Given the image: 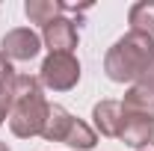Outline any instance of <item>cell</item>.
Here are the masks:
<instances>
[{
  "label": "cell",
  "instance_id": "30bf717a",
  "mask_svg": "<svg viewBox=\"0 0 154 151\" xmlns=\"http://www.w3.org/2000/svg\"><path fill=\"white\" fill-rule=\"evenodd\" d=\"M71 122H74V116L68 113L65 107L51 104V110H48V122H45L42 136H45L48 142H62V139H65V133H68V128H71Z\"/></svg>",
  "mask_w": 154,
  "mask_h": 151
},
{
  "label": "cell",
  "instance_id": "277c9868",
  "mask_svg": "<svg viewBox=\"0 0 154 151\" xmlns=\"http://www.w3.org/2000/svg\"><path fill=\"white\" fill-rule=\"evenodd\" d=\"M38 51H42V36L33 33L30 27H15L0 39V54H6V59H15V62L36 59Z\"/></svg>",
  "mask_w": 154,
  "mask_h": 151
},
{
  "label": "cell",
  "instance_id": "4fadbf2b",
  "mask_svg": "<svg viewBox=\"0 0 154 151\" xmlns=\"http://www.w3.org/2000/svg\"><path fill=\"white\" fill-rule=\"evenodd\" d=\"M12 80H15L12 59H6V54H0V92H9L12 89Z\"/></svg>",
  "mask_w": 154,
  "mask_h": 151
},
{
  "label": "cell",
  "instance_id": "52a82bcc",
  "mask_svg": "<svg viewBox=\"0 0 154 151\" xmlns=\"http://www.w3.org/2000/svg\"><path fill=\"white\" fill-rule=\"evenodd\" d=\"M122 110H125V113H136V116L154 119V80L151 77H142L139 83H134V86L125 92Z\"/></svg>",
  "mask_w": 154,
  "mask_h": 151
},
{
  "label": "cell",
  "instance_id": "3957f363",
  "mask_svg": "<svg viewBox=\"0 0 154 151\" xmlns=\"http://www.w3.org/2000/svg\"><path fill=\"white\" fill-rule=\"evenodd\" d=\"M38 83L54 92H68L80 83V62L74 54H48L38 68Z\"/></svg>",
  "mask_w": 154,
  "mask_h": 151
},
{
  "label": "cell",
  "instance_id": "7a4b0ae2",
  "mask_svg": "<svg viewBox=\"0 0 154 151\" xmlns=\"http://www.w3.org/2000/svg\"><path fill=\"white\" fill-rule=\"evenodd\" d=\"M48 110H51V104L45 101L42 92L12 101V113H9V128H12V133L21 136V139L42 136L45 122H48Z\"/></svg>",
  "mask_w": 154,
  "mask_h": 151
},
{
  "label": "cell",
  "instance_id": "8fae6325",
  "mask_svg": "<svg viewBox=\"0 0 154 151\" xmlns=\"http://www.w3.org/2000/svg\"><path fill=\"white\" fill-rule=\"evenodd\" d=\"M131 21V33H142V36H154V0H139L128 12Z\"/></svg>",
  "mask_w": 154,
  "mask_h": 151
},
{
  "label": "cell",
  "instance_id": "5bb4252c",
  "mask_svg": "<svg viewBox=\"0 0 154 151\" xmlns=\"http://www.w3.org/2000/svg\"><path fill=\"white\" fill-rule=\"evenodd\" d=\"M12 113V95L9 92H0V125L6 122V116Z\"/></svg>",
  "mask_w": 154,
  "mask_h": 151
},
{
  "label": "cell",
  "instance_id": "8992f818",
  "mask_svg": "<svg viewBox=\"0 0 154 151\" xmlns=\"http://www.w3.org/2000/svg\"><path fill=\"white\" fill-rule=\"evenodd\" d=\"M42 42L51 54H71L77 48V27L68 18H57L48 27H42Z\"/></svg>",
  "mask_w": 154,
  "mask_h": 151
},
{
  "label": "cell",
  "instance_id": "9a60e30c",
  "mask_svg": "<svg viewBox=\"0 0 154 151\" xmlns=\"http://www.w3.org/2000/svg\"><path fill=\"white\" fill-rule=\"evenodd\" d=\"M139 151H154V142H151V145H145V148H139Z\"/></svg>",
  "mask_w": 154,
  "mask_h": 151
},
{
  "label": "cell",
  "instance_id": "9c48e42d",
  "mask_svg": "<svg viewBox=\"0 0 154 151\" xmlns=\"http://www.w3.org/2000/svg\"><path fill=\"white\" fill-rule=\"evenodd\" d=\"M62 12H65V3L59 0H27L24 3V15L30 18V24H42V27L62 18Z\"/></svg>",
  "mask_w": 154,
  "mask_h": 151
},
{
  "label": "cell",
  "instance_id": "2e32d148",
  "mask_svg": "<svg viewBox=\"0 0 154 151\" xmlns=\"http://www.w3.org/2000/svg\"><path fill=\"white\" fill-rule=\"evenodd\" d=\"M0 151H9V145H6V142H0Z\"/></svg>",
  "mask_w": 154,
  "mask_h": 151
},
{
  "label": "cell",
  "instance_id": "7c38bea8",
  "mask_svg": "<svg viewBox=\"0 0 154 151\" xmlns=\"http://www.w3.org/2000/svg\"><path fill=\"white\" fill-rule=\"evenodd\" d=\"M62 142H65L68 148H77V151H92L95 142H98V133H95V128H89L83 119H74Z\"/></svg>",
  "mask_w": 154,
  "mask_h": 151
},
{
  "label": "cell",
  "instance_id": "6da1fadb",
  "mask_svg": "<svg viewBox=\"0 0 154 151\" xmlns=\"http://www.w3.org/2000/svg\"><path fill=\"white\" fill-rule=\"evenodd\" d=\"M154 68V36L125 33L104 57V71L113 83H139Z\"/></svg>",
  "mask_w": 154,
  "mask_h": 151
},
{
  "label": "cell",
  "instance_id": "ba28073f",
  "mask_svg": "<svg viewBox=\"0 0 154 151\" xmlns=\"http://www.w3.org/2000/svg\"><path fill=\"white\" fill-rule=\"evenodd\" d=\"M122 101H98L92 107V122H95V131L101 136H119L122 131Z\"/></svg>",
  "mask_w": 154,
  "mask_h": 151
},
{
  "label": "cell",
  "instance_id": "5b68a950",
  "mask_svg": "<svg viewBox=\"0 0 154 151\" xmlns=\"http://www.w3.org/2000/svg\"><path fill=\"white\" fill-rule=\"evenodd\" d=\"M119 139L131 148H145L154 142V119L148 116H136V113H125L122 116V131H119Z\"/></svg>",
  "mask_w": 154,
  "mask_h": 151
}]
</instances>
